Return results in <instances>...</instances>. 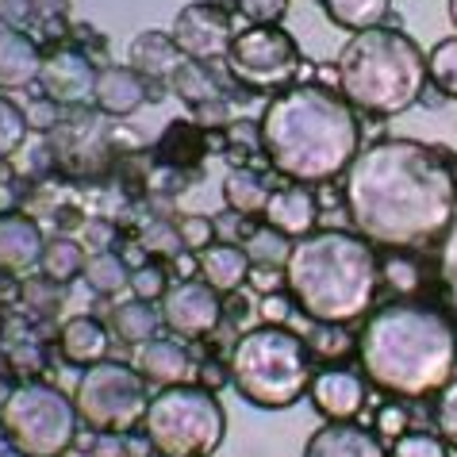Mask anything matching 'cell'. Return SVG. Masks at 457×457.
Here are the masks:
<instances>
[{"label": "cell", "mask_w": 457, "mask_h": 457, "mask_svg": "<svg viewBox=\"0 0 457 457\" xmlns=\"http://www.w3.org/2000/svg\"><path fill=\"white\" fill-rule=\"evenodd\" d=\"M346 212L377 246H419L457 215L453 166L415 138H380L346 170Z\"/></svg>", "instance_id": "6da1fadb"}, {"label": "cell", "mask_w": 457, "mask_h": 457, "mask_svg": "<svg viewBox=\"0 0 457 457\" xmlns=\"http://www.w3.org/2000/svg\"><path fill=\"white\" fill-rule=\"evenodd\" d=\"M365 380L403 400L442 392L457 373V327L430 303H385L358 338Z\"/></svg>", "instance_id": "7a4b0ae2"}, {"label": "cell", "mask_w": 457, "mask_h": 457, "mask_svg": "<svg viewBox=\"0 0 457 457\" xmlns=\"http://www.w3.org/2000/svg\"><path fill=\"white\" fill-rule=\"evenodd\" d=\"M265 158L292 185H320L346 173L358 158V116L323 85H292L265 108L258 123Z\"/></svg>", "instance_id": "3957f363"}, {"label": "cell", "mask_w": 457, "mask_h": 457, "mask_svg": "<svg viewBox=\"0 0 457 457\" xmlns=\"http://www.w3.org/2000/svg\"><path fill=\"white\" fill-rule=\"evenodd\" d=\"M380 281L373 243L353 231H312L292 243L285 262V285L303 315L315 323L361 320Z\"/></svg>", "instance_id": "277c9868"}, {"label": "cell", "mask_w": 457, "mask_h": 457, "mask_svg": "<svg viewBox=\"0 0 457 457\" xmlns=\"http://www.w3.org/2000/svg\"><path fill=\"white\" fill-rule=\"evenodd\" d=\"M338 88L350 108L370 116H400L427 88V54L403 31H358L338 54Z\"/></svg>", "instance_id": "5b68a950"}, {"label": "cell", "mask_w": 457, "mask_h": 457, "mask_svg": "<svg viewBox=\"0 0 457 457\" xmlns=\"http://www.w3.org/2000/svg\"><path fill=\"white\" fill-rule=\"evenodd\" d=\"M227 377H231L235 392L246 403L262 411H281L303 400L312 388V365L308 346L300 335L285 331V327H253V331L238 335L227 358Z\"/></svg>", "instance_id": "8992f818"}, {"label": "cell", "mask_w": 457, "mask_h": 457, "mask_svg": "<svg viewBox=\"0 0 457 457\" xmlns=\"http://www.w3.org/2000/svg\"><path fill=\"white\" fill-rule=\"evenodd\" d=\"M143 435L162 457H212L223 446L227 411L212 388L173 385L150 396Z\"/></svg>", "instance_id": "52a82bcc"}, {"label": "cell", "mask_w": 457, "mask_h": 457, "mask_svg": "<svg viewBox=\"0 0 457 457\" xmlns=\"http://www.w3.org/2000/svg\"><path fill=\"white\" fill-rule=\"evenodd\" d=\"M4 438L28 457H62L78 435V408L54 385H16L0 411Z\"/></svg>", "instance_id": "ba28073f"}, {"label": "cell", "mask_w": 457, "mask_h": 457, "mask_svg": "<svg viewBox=\"0 0 457 457\" xmlns=\"http://www.w3.org/2000/svg\"><path fill=\"white\" fill-rule=\"evenodd\" d=\"M73 408H78L81 423L93 427L96 435H127V430L143 427L150 392L143 373L131 370V365L96 361L81 373Z\"/></svg>", "instance_id": "9c48e42d"}, {"label": "cell", "mask_w": 457, "mask_h": 457, "mask_svg": "<svg viewBox=\"0 0 457 457\" xmlns=\"http://www.w3.org/2000/svg\"><path fill=\"white\" fill-rule=\"evenodd\" d=\"M227 62H231L238 81L253 88H270L292 78V70L300 66V50L281 23H253V28L238 31L231 39Z\"/></svg>", "instance_id": "30bf717a"}, {"label": "cell", "mask_w": 457, "mask_h": 457, "mask_svg": "<svg viewBox=\"0 0 457 457\" xmlns=\"http://www.w3.org/2000/svg\"><path fill=\"white\" fill-rule=\"evenodd\" d=\"M170 35H173L177 50L193 62H208V58L227 54V46L235 39L231 20L223 16L220 4H208V0H193V4H185L177 12Z\"/></svg>", "instance_id": "8fae6325"}, {"label": "cell", "mask_w": 457, "mask_h": 457, "mask_svg": "<svg viewBox=\"0 0 457 457\" xmlns=\"http://www.w3.org/2000/svg\"><path fill=\"white\" fill-rule=\"evenodd\" d=\"M223 320L220 292L204 281H177L162 296V323L173 327L181 338H204Z\"/></svg>", "instance_id": "7c38bea8"}, {"label": "cell", "mask_w": 457, "mask_h": 457, "mask_svg": "<svg viewBox=\"0 0 457 457\" xmlns=\"http://www.w3.org/2000/svg\"><path fill=\"white\" fill-rule=\"evenodd\" d=\"M39 85L54 104H81V100L93 96L96 70L85 54H78V50H54V54L43 58Z\"/></svg>", "instance_id": "4fadbf2b"}, {"label": "cell", "mask_w": 457, "mask_h": 457, "mask_svg": "<svg viewBox=\"0 0 457 457\" xmlns=\"http://www.w3.org/2000/svg\"><path fill=\"white\" fill-rule=\"evenodd\" d=\"M308 396L327 423H350L365 408V380L350 370H323L312 377Z\"/></svg>", "instance_id": "5bb4252c"}, {"label": "cell", "mask_w": 457, "mask_h": 457, "mask_svg": "<svg viewBox=\"0 0 457 457\" xmlns=\"http://www.w3.org/2000/svg\"><path fill=\"white\" fill-rule=\"evenodd\" d=\"M43 231L31 215H20V212H4L0 215V270L4 273H31L35 265L43 262Z\"/></svg>", "instance_id": "9a60e30c"}, {"label": "cell", "mask_w": 457, "mask_h": 457, "mask_svg": "<svg viewBox=\"0 0 457 457\" xmlns=\"http://www.w3.org/2000/svg\"><path fill=\"white\" fill-rule=\"evenodd\" d=\"M138 373H143V380H150V385H162V388H173V385H188L196 373V361L188 358V350L181 346V342L173 338H150L138 346Z\"/></svg>", "instance_id": "2e32d148"}, {"label": "cell", "mask_w": 457, "mask_h": 457, "mask_svg": "<svg viewBox=\"0 0 457 457\" xmlns=\"http://www.w3.org/2000/svg\"><path fill=\"white\" fill-rule=\"evenodd\" d=\"M93 104L104 112V116H131V112H138L146 104L143 73H135L131 66H104V70H96Z\"/></svg>", "instance_id": "e0dca14e"}, {"label": "cell", "mask_w": 457, "mask_h": 457, "mask_svg": "<svg viewBox=\"0 0 457 457\" xmlns=\"http://www.w3.org/2000/svg\"><path fill=\"white\" fill-rule=\"evenodd\" d=\"M265 223L285 231L288 238H303L315 231V220H320V204L308 193V185H285L270 193V204H265Z\"/></svg>", "instance_id": "ac0fdd59"}, {"label": "cell", "mask_w": 457, "mask_h": 457, "mask_svg": "<svg viewBox=\"0 0 457 457\" xmlns=\"http://www.w3.org/2000/svg\"><path fill=\"white\" fill-rule=\"evenodd\" d=\"M303 457H388V450L358 423H327L308 438Z\"/></svg>", "instance_id": "d6986e66"}, {"label": "cell", "mask_w": 457, "mask_h": 457, "mask_svg": "<svg viewBox=\"0 0 457 457\" xmlns=\"http://www.w3.org/2000/svg\"><path fill=\"white\" fill-rule=\"evenodd\" d=\"M43 70V54L28 35L0 28V88L16 93V88H28L31 81H39Z\"/></svg>", "instance_id": "ffe728a7"}, {"label": "cell", "mask_w": 457, "mask_h": 457, "mask_svg": "<svg viewBox=\"0 0 457 457\" xmlns=\"http://www.w3.org/2000/svg\"><path fill=\"white\" fill-rule=\"evenodd\" d=\"M185 54L177 50L170 31H143L131 39V70L143 78H166L173 81V73L181 70Z\"/></svg>", "instance_id": "44dd1931"}, {"label": "cell", "mask_w": 457, "mask_h": 457, "mask_svg": "<svg viewBox=\"0 0 457 457\" xmlns=\"http://www.w3.org/2000/svg\"><path fill=\"white\" fill-rule=\"evenodd\" d=\"M250 258L243 246L235 243H215L200 253V277H204V285H212L215 292H235L243 288V281L250 277Z\"/></svg>", "instance_id": "7402d4cb"}, {"label": "cell", "mask_w": 457, "mask_h": 457, "mask_svg": "<svg viewBox=\"0 0 457 457\" xmlns=\"http://www.w3.org/2000/svg\"><path fill=\"white\" fill-rule=\"evenodd\" d=\"M104 353H108V331L93 315H73V320L62 327V358L70 365L88 370V365L104 361Z\"/></svg>", "instance_id": "603a6c76"}, {"label": "cell", "mask_w": 457, "mask_h": 457, "mask_svg": "<svg viewBox=\"0 0 457 457\" xmlns=\"http://www.w3.org/2000/svg\"><path fill=\"white\" fill-rule=\"evenodd\" d=\"M162 323V312L154 308V300H127L120 303L116 312H112V331H116V338L131 342V346H143V342L154 338Z\"/></svg>", "instance_id": "cb8c5ba5"}, {"label": "cell", "mask_w": 457, "mask_h": 457, "mask_svg": "<svg viewBox=\"0 0 457 457\" xmlns=\"http://www.w3.org/2000/svg\"><path fill=\"white\" fill-rule=\"evenodd\" d=\"M323 4H327V16L353 35L370 28H385L392 12V0H323Z\"/></svg>", "instance_id": "d4e9b609"}, {"label": "cell", "mask_w": 457, "mask_h": 457, "mask_svg": "<svg viewBox=\"0 0 457 457\" xmlns=\"http://www.w3.org/2000/svg\"><path fill=\"white\" fill-rule=\"evenodd\" d=\"M292 243L296 238H288L285 231H277V227H253V231L243 238V250L253 270H285L288 253H292Z\"/></svg>", "instance_id": "484cf974"}, {"label": "cell", "mask_w": 457, "mask_h": 457, "mask_svg": "<svg viewBox=\"0 0 457 457\" xmlns=\"http://www.w3.org/2000/svg\"><path fill=\"white\" fill-rule=\"evenodd\" d=\"M223 200H227V208L238 212V215H258V212H265V204H270V188H265V181L258 173L231 170L223 181Z\"/></svg>", "instance_id": "4316f807"}, {"label": "cell", "mask_w": 457, "mask_h": 457, "mask_svg": "<svg viewBox=\"0 0 457 457\" xmlns=\"http://www.w3.org/2000/svg\"><path fill=\"white\" fill-rule=\"evenodd\" d=\"M85 281L93 292H100V296H116V292H123L127 285H131V270H127V262L120 258V253L112 250H100L93 253V258L85 262Z\"/></svg>", "instance_id": "83f0119b"}, {"label": "cell", "mask_w": 457, "mask_h": 457, "mask_svg": "<svg viewBox=\"0 0 457 457\" xmlns=\"http://www.w3.org/2000/svg\"><path fill=\"white\" fill-rule=\"evenodd\" d=\"M85 262L88 258H85L81 243H73V238H54V243H46V250H43L39 270L50 277V281L66 285V281H73V277L85 273Z\"/></svg>", "instance_id": "f1b7e54d"}, {"label": "cell", "mask_w": 457, "mask_h": 457, "mask_svg": "<svg viewBox=\"0 0 457 457\" xmlns=\"http://www.w3.org/2000/svg\"><path fill=\"white\" fill-rule=\"evenodd\" d=\"M173 93L185 100V104H212L215 96H220V85H215V78L204 70V62H193V58H185L181 62V70L173 73Z\"/></svg>", "instance_id": "f546056e"}, {"label": "cell", "mask_w": 457, "mask_h": 457, "mask_svg": "<svg viewBox=\"0 0 457 457\" xmlns=\"http://www.w3.org/2000/svg\"><path fill=\"white\" fill-rule=\"evenodd\" d=\"M427 81L435 85L442 96H453L457 100V35L442 39L427 54Z\"/></svg>", "instance_id": "4dcf8cb0"}, {"label": "cell", "mask_w": 457, "mask_h": 457, "mask_svg": "<svg viewBox=\"0 0 457 457\" xmlns=\"http://www.w3.org/2000/svg\"><path fill=\"white\" fill-rule=\"evenodd\" d=\"M303 346H308L312 358H346L353 338L342 323H315V327H308V335H303Z\"/></svg>", "instance_id": "1f68e13d"}, {"label": "cell", "mask_w": 457, "mask_h": 457, "mask_svg": "<svg viewBox=\"0 0 457 457\" xmlns=\"http://www.w3.org/2000/svg\"><path fill=\"white\" fill-rule=\"evenodd\" d=\"M28 138V120H23V108L12 104L8 96H0V162L12 158Z\"/></svg>", "instance_id": "d6a6232c"}, {"label": "cell", "mask_w": 457, "mask_h": 457, "mask_svg": "<svg viewBox=\"0 0 457 457\" xmlns=\"http://www.w3.org/2000/svg\"><path fill=\"white\" fill-rule=\"evenodd\" d=\"M438 281H442L446 303H450V312L457 320V215L446 227V238H442V250H438Z\"/></svg>", "instance_id": "836d02e7"}, {"label": "cell", "mask_w": 457, "mask_h": 457, "mask_svg": "<svg viewBox=\"0 0 457 457\" xmlns=\"http://www.w3.org/2000/svg\"><path fill=\"white\" fill-rule=\"evenodd\" d=\"M388 457H450V453H446V442H438L427 430H408V435L392 442Z\"/></svg>", "instance_id": "e575fe53"}, {"label": "cell", "mask_w": 457, "mask_h": 457, "mask_svg": "<svg viewBox=\"0 0 457 457\" xmlns=\"http://www.w3.org/2000/svg\"><path fill=\"white\" fill-rule=\"evenodd\" d=\"M177 238H181V250L204 253L212 246V238H215V220H208V215H181Z\"/></svg>", "instance_id": "d590c367"}, {"label": "cell", "mask_w": 457, "mask_h": 457, "mask_svg": "<svg viewBox=\"0 0 457 457\" xmlns=\"http://www.w3.org/2000/svg\"><path fill=\"white\" fill-rule=\"evenodd\" d=\"M380 277H385V285L392 292H403V296H411V292H419V285H423V270H419V262H411V258H392V262H385Z\"/></svg>", "instance_id": "8d00e7d4"}, {"label": "cell", "mask_w": 457, "mask_h": 457, "mask_svg": "<svg viewBox=\"0 0 457 457\" xmlns=\"http://www.w3.org/2000/svg\"><path fill=\"white\" fill-rule=\"evenodd\" d=\"M135 292L138 300H162L166 296V273H162V265L154 262H146V265H138V270H131V285H127Z\"/></svg>", "instance_id": "74e56055"}, {"label": "cell", "mask_w": 457, "mask_h": 457, "mask_svg": "<svg viewBox=\"0 0 457 457\" xmlns=\"http://www.w3.org/2000/svg\"><path fill=\"white\" fill-rule=\"evenodd\" d=\"M438 427L446 446H457V377L438 392Z\"/></svg>", "instance_id": "f35d334b"}, {"label": "cell", "mask_w": 457, "mask_h": 457, "mask_svg": "<svg viewBox=\"0 0 457 457\" xmlns=\"http://www.w3.org/2000/svg\"><path fill=\"white\" fill-rule=\"evenodd\" d=\"M243 16H250V23H281L288 0H238Z\"/></svg>", "instance_id": "ab89813d"}, {"label": "cell", "mask_w": 457, "mask_h": 457, "mask_svg": "<svg viewBox=\"0 0 457 457\" xmlns=\"http://www.w3.org/2000/svg\"><path fill=\"white\" fill-rule=\"evenodd\" d=\"M23 120H28V127H35V131H50V127H58V104L54 100H31L28 108H23Z\"/></svg>", "instance_id": "60d3db41"}, {"label": "cell", "mask_w": 457, "mask_h": 457, "mask_svg": "<svg viewBox=\"0 0 457 457\" xmlns=\"http://www.w3.org/2000/svg\"><path fill=\"white\" fill-rule=\"evenodd\" d=\"M377 430L396 442L400 435H408V411H403L400 403H388V408H380V415H377Z\"/></svg>", "instance_id": "b9f144b4"}, {"label": "cell", "mask_w": 457, "mask_h": 457, "mask_svg": "<svg viewBox=\"0 0 457 457\" xmlns=\"http://www.w3.org/2000/svg\"><path fill=\"white\" fill-rule=\"evenodd\" d=\"M0 23L12 31L31 23V0H0Z\"/></svg>", "instance_id": "7bdbcfd3"}, {"label": "cell", "mask_w": 457, "mask_h": 457, "mask_svg": "<svg viewBox=\"0 0 457 457\" xmlns=\"http://www.w3.org/2000/svg\"><path fill=\"white\" fill-rule=\"evenodd\" d=\"M258 308H262V320L273 323V327H281V323L288 320V300L281 296V292H265Z\"/></svg>", "instance_id": "ee69618b"}, {"label": "cell", "mask_w": 457, "mask_h": 457, "mask_svg": "<svg viewBox=\"0 0 457 457\" xmlns=\"http://www.w3.org/2000/svg\"><path fill=\"white\" fill-rule=\"evenodd\" d=\"M143 246H150V250H181V238H177V227L170 231V227L154 223V227H146Z\"/></svg>", "instance_id": "f6af8a7d"}, {"label": "cell", "mask_w": 457, "mask_h": 457, "mask_svg": "<svg viewBox=\"0 0 457 457\" xmlns=\"http://www.w3.org/2000/svg\"><path fill=\"white\" fill-rule=\"evenodd\" d=\"M93 457H127V450L120 446V438H112V435H104L96 442V450H93Z\"/></svg>", "instance_id": "bcb514c9"}, {"label": "cell", "mask_w": 457, "mask_h": 457, "mask_svg": "<svg viewBox=\"0 0 457 457\" xmlns=\"http://www.w3.org/2000/svg\"><path fill=\"white\" fill-rule=\"evenodd\" d=\"M88 231H93V235H88V243L96 246V253L108 250V243H112V227L108 223H88Z\"/></svg>", "instance_id": "7dc6e473"}, {"label": "cell", "mask_w": 457, "mask_h": 457, "mask_svg": "<svg viewBox=\"0 0 457 457\" xmlns=\"http://www.w3.org/2000/svg\"><path fill=\"white\" fill-rule=\"evenodd\" d=\"M0 457H28V453H20L16 446H4V450H0Z\"/></svg>", "instance_id": "c3c4849f"}, {"label": "cell", "mask_w": 457, "mask_h": 457, "mask_svg": "<svg viewBox=\"0 0 457 457\" xmlns=\"http://www.w3.org/2000/svg\"><path fill=\"white\" fill-rule=\"evenodd\" d=\"M450 20H453V28H457V0H450Z\"/></svg>", "instance_id": "681fc988"}, {"label": "cell", "mask_w": 457, "mask_h": 457, "mask_svg": "<svg viewBox=\"0 0 457 457\" xmlns=\"http://www.w3.org/2000/svg\"><path fill=\"white\" fill-rule=\"evenodd\" d=\"M453 181H457V166H453Z\"/></svg>", "instance_id": "f907efd6"}, {"label": "cell", "mask_w": 457, "mask_h": 457, "mask_svg": "<svg viewBox=\"0 0 457 457\" xmlns=\"http://www.w3.org/2000/svg\"><path fill=\"white\" fill-rule=\"evenodd\" d=\"M154 457H162V453H154Z\"/></svg>", "instance_id": "816d5d0a"}]
</instances>
